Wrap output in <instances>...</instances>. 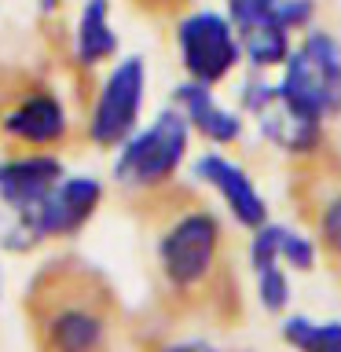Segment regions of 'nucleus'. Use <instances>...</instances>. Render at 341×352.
Listing matches in <instances>:
<instances>
[{
	"instance_id": "17",
	"label": "nucleus",
	"mask_w": 341,
	"mask_h": 352,
	"mask_svg": "<svg viewBox=\"0 0 341 352\" xmlns=\"http://www.w3.org/2000/svg\"><path fill=\"white\" fill-rule=\"evenodd\" d=\"M316 242L323 246V253L341 261V187L330 191L316 209Z\"/></svg>"
},
{
	"instance_id": "21",
	"label": "nucleus",
	"mask_w": 341,
	"mask_h": 352,
	"mask_svg": "<svg viewBox=\"0 0 341 352\" xmlns=\"http://www.w3.org/2000/svg\"><path fill=\"white\" fill-rule=\"evenodd\" d=\"M143 4H169V0H143Z\"/></svg>"
},
{
	"instance_id": "10",
	"label": "nucleus",
	"mask_w": 341,
	"mask_h": 352,
	"mask_svg": "<svg viewBox=\"0 0 341 352\" xmlns=\"http://www.w3.org/2000/svg\"><path fill=\"white\" fill-rule=\"evenodd\" d=\"M66 176L63 158L52 151H15L8 158H0V209L8 220L30 217L44 198L52 195V187Z\"/></svg>"
},
{
	"instance_id": "16",
	"label": "nucleus",
	"mask_w": 341,
	"mask_h": 352,
	"mask_svg": "<svg viewBox=\"0 0 341 352\" xmlns=\"http://www.w3.org/2000/svg\"><path fill=\"white\" fill-rule=\"evenodd\" d=\"M257 275V301L268 316H283L290 308V275L286 264H272V268L253 272Z\"/></svg>"
},
{
	"instance_id": "12",
	"label": "nucleus",
	"mask_w": 341,
	"mask_h": 352,
	"mask_svg": "<svg viewBox=\"0 0 341 352\" xmlns=\"http://www.w3.org/2000/svg\"><path fill=\"white\" fill-rule=\"evenodd\" d=\"M173 107L184 114L191 132H198L213 147H231V143L242 140V114L220 103L209 85H198V81H187L184 77L173 88Z\"/></svg>"
},
{
	"instance_id": "2",
	"label": "nucleus",
	"mask_w": 341,
	"mask_h": 352,
	"mask_svg": "<svg viewBox=\"0 0 341 352\" xmlns=\"http://www.w3.org/2000/svg\"><path fill=\"white\" fill-rule=\"evenodd\" d=\"M224 224L213 209L184 206L162 220L154 235V264L173 297H202L220 272Z\"/></svg>"
},
{
	"instance_id": "18",
	"label": "nucleus",
	"mask_w": 341,
	"mask_h": 352,
	"mask_svg": "<svg viewBox=\"0 0 341 352\" xmlns=\"http://www.w3.org/2000/svg\"><path fill=\"white\" fill-rule=\"evenodd\" d=\"M316 253H319L316 239H308V235H301V231L279 224V257H283L286 268H294V272L316 268Z\"/></svg>"
},
{
	"instance_id": "7",
	"label": "nucleus",
	"mask_w": 341,
	"mask_h": 352,
	"mask_svg": "<svg viewBox=\"0 0 341 352\" xmlns=\"http://www.w3.org/2000/svg\"><path fill=\"white\" fill-rule=\"evenodd\" d=\"M173 41H176V59H180L187 81L217 88L242 63L239 30L217 8H195L187 15H180L173 30Z\"/></svg>"
},
{
	"instance_id": "9",
	"label": "nucleus",
	"mask_w": 341,
	"mask_h": 352,
	"mask_svg": "<svg viewBox=\"0 0 341 352\" xmlns=\"http://www.w3.org/2000/svg\"><path fill=\"white\" fill-rule=\"evenodd\" d=\"M0 136L19 151H52L70 140V110L52 88H22L0 110Z\"/></svg>"
},
{
	"instance_id": "6",
	"label": "nucleus",
	"mask_w": 341,
	"mask_h": 352,
	"mask_svg": "<svg viewBox=\"0 0 341 352\" xmlns=\"http://www.w3.org/2000/svg\"><path fill=\"white\" fill-rule=\"evenodd\" d=\"M143 99H147V63L143 55H125L103 74L92 107L85 118V136L99 151H118L140 129Z\"/></svg>"
},
{
	"instance_id": "22",
	"label": "nucleus",
	"mask_w": 341,
	"mask_h": 352,
	"mask_svg": "<svg viewBox=\"0 0 341 352\" xmlns=\"http://www.w3.org/2000/svg\"><path fill=\"white\" fill-rule=\"evenodd\" d=\"M0 4H4V0H0Z\"/></svg>"
},
{
	"instance_id": "13",
	"label": "nucleus",
	"mask_w": 341,
	"mask_h": 352,
	"mask_svg": "<svg viewBox=\"0 0 341 352\" xmlns=\"http://www.w3.org/2000/svg\"><path fill=\"white\" fill-rule=\"evenodd\" d=\"M118 48L121 41L114 33V22H110V0H85L70 33L74 63L85 66V70H96V66L114 59Z\"/></svg>"
},
{
	"instance_id": "4",
	"label": "nucleus",
	"mask_w": 341,
	"mask_h": 352,
	"mask_svg": "<svg viewBox=\"0 0 341 352\" xmlns=\"http://www.w3.org/2000/svg\"><path fill=\"white\" fill-rule=\"evenodd\" d=\"M103 195H107V187H103V180H96V176H88V173L63 176V180L52 187V195L44 198L30 217L8 220L4 231H0V246L11 250V253H30V250H37L41 242L81 235L85 224L99 213V206H103Z\"/></svg>"
},
{
	"instance_id": "19",
	"label": "nucleus",
	"mask_w": 341,
	"mask_h": 352,
	"mask_svg": "<svg viewBox=\"0 0 341 352\" xmlns=\"http://www.w3.org/2000/svg\"><path fill=\"white\" fill-rule=\"evenodd\" d=\"M154 352H224V349H217L213 341H202V338H180V341H165Z\"/></svg>"
},
{
	"instance_id": "8",
	"label": "nucleus",
	"mask_w": 341,
	"mask_h": 352,
	"mask_svg": "<svg viewBox=\"0 0 341 352\" xmlns=\"http://www.w3.org/2000/svg\"><path fill=\"white\" fill-rule=\"evenodd\" d=\"M239 107L242 114L257 121L261 136L272 143L275 151L305 158L323 143V125L312 118H305L297 107H290L279 92V85L268 81L264 74H250L239 88Z\"/></svg>"
},
{
	"instance_id": "3",
	"label": "nucleus",
	"mask_w": 341,
	"mask_h": 352,
	"mask_svg": "<svg viewBox=\"0 0 341 352\" xmlns=\"http://www.w3.org/2000/svg\"><path fill=\"white\" fill-rule=\"evenodd\" d=\"M191 151V125L176 107H165L151 125L136 129L114 154V180L132 195H151L173 184Z\"/></svg>"
},
{
	"instance_id": "20",
	"label": "nucleus",
	"mask_w": 341,
	"mask_h": 352,
	"mask_svg": "<svg viewBox=\"0 0 341 352\" xmlns=\"http://www.w3.org/2000/svg\"><path fill=\"white\" fill-rule=\"evenodd\" d=\"M59 8H63V0H37V11H41V15H55Z\"/></svg>"
},
{
	"instance_id": "15",
	"label": "nucleus",
	"mask_w": 341,
	"mask_h": 352,
	"mask_svg": "<svg viewBox=\"0 0 341 352\" xmlns=\"http://www.w3.org/2000/svg\"><path fill=\"white\" fill-rule=\"evenodd\" d=\"M283 341L294 352H341V319H283Z\"/></svg>"
},
{
	"instance_id": "1",
	"label": "nucleus",
	"mask_w": 341,
	"mask_h": 352,
	"mask_svg": "<svg viewBox=\"0 0 341 352\" xmlns=\"http://www.w3.org/2000/svg\"><path fill=\"white\" fill-rule=\"evenodd\" d=\"M26 316L37 352L114 349V297L92 268L77 261H52L33 275Z\"/></svg>"
},
{
	"instance_id": "11",
	"label": "nucleus",
	"mask_w": 341,
	"mask_h": 352,
	"mask_svg": "<svg viewBox=\"0 0 341 352\" xmlns=\"http://www.w3.org/2000/svg\"><path fill=\"white\" fill-rule=\"evenodd\" d=\"M195 176L206 187H213L217 198L228 206V213L235 217L239 228L257 231V228L268 224V202H264V195L257 191L253 176L242 169L235 158H228V154H220V151H206L195 158Z\"/></svg>"
},
{
	"instance_id": "14",
	"label": "nucleus",
	"mask_w": 341,
	"mask_h": 352,
	"mask_svg": "<svg viewBox=\"0 0 341 352\" xmlns=\"http://www.w3.org/2000/svg\"><path fill=\"white\" fill-rule=\"evenodd\" d=\"M224 15L239 33L261 30V26L297 33L312 22L316 0H224Z\"/></svg>"
},
{
	"instance_id": "5",
	"label": "nucleus",
	"mask_w": 341,
	"mask_h": 352,
	"mask_svg": "<svg viewBox=\"0 0 341 352\" xmlns=\"http://www.w3.org/2000/svg\"><path fill=\"white\" fill-rule=\"evenodd\" d=\"M275 85L290 107L327 125L341 114V41L327 30H305Z\"/></svg>"
}]
</instances>
